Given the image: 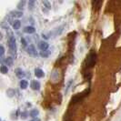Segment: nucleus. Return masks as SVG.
Here are the masks:
<instances>
[{"mask_svg": "<svg viewBox=\"0 0 121 121\" xmlns=\"http://www.w3.org/2000/svg\"><path fill=\"white\" fill-rule=\"evenodd\" d=\"M25 4H26V2H25V1H21V2H19V3H18V5H17L18 10H20V11H21V9H23V8H24Z\"/></svg>", "mask_w": 121, "mask_h": 121, "instance_id": "6ab92c4d", "label": "nucleus"}, {"mask_svg": "<svg viewBox=\"0 0 121 121\" xmlns=\"http://www.w3.org/2000/svg\"><path fill=\"white\" fill-rule=\"evenodd\" d=\"M120 121H121V119H120Z\"/></svg>", "mask_w": 121, "mask_h": 121, "instance_id": "a878e982", "label": "nucleus"}, {"mask_svg": "<svg viewBox=\"0 0 121 121\" xmlns=\"http://www.w3.org/2000/svg\"><path fill=\"white\" fill-rule=\"evenodd\" d=\"M5 63H6L7 66H12L13 65V59L11 57H6L5 59Z\"/></svg>", "mask_w": 121, "mask_h": 121, "instance_id": "f3484780", "label": "nucleus"}, {"mask_svg": "<svg viewBox=\"0 0 121 121\" xmlns=\"http://www.w3.org/2000/svg\"><path fill=\"white\" fill-rule=\"evenodd\" d=\"M35 4H36V2H35L34 0H31V1L28 2V8H29V10H33V9H34Z\"/></svg>", "mask_w": 121, "mask_h": 121, "instance_id": "2eb2a0df", "label": "nucleus"}, {"mask_svg": "<svg viewBox=\"0 0 121 121\" xmlns=\"http://www.w3.org/2000/svg\"><path fill=\"white\" fill-rule=\"evenodd\" d=\"M1 73L2 74H7V72H8V68H7V67L6 66H5V65H3V66H1Z\"/></svg>", "mask_w": 121, "mask_h": 121, "instance_id": "a211bd4d", "label": "nucleus"}, {"mask_svg": "<svg viewBox=\"0 0 121 121\" xmlns=\"http://www.w3.org/2000/svg\"><path fill=\"white\" fill-rule=\"evenodd\" d=\"M26 52H27V54L31 56H37V53H36V50L35 48V47L33 46V45H30L27 49H26Z\"/></svg>", "mask_w": 121, "mask_h": 121, "instance_id": "7ed1b4c3", "label": "nucleus"}, {"mask_svg": "<svg viewBox=\"0 0 121 121\" xmlns=\"http://www.w3.org/2000/svg\"><path fill=\"white\" fill-rule=\"evenodd\" d=\"M35 31L36 29L34 26H26L24 28V32L26 34H33V33H35Z\"/></svg>", "mask_w": 121, "mask_h": 121, "instance_id": "1a4fd4ad", "label": "nucleus"}, {"mask_svg": "<svg viewBox=\"0 0 121 121\" xmlns=\"http://www.w3.org/2000/svg\"><path fill=\"white\" fill-rule=\"evenodd\" d=\"M16 75H17V77L18 78H25V76H26V74L25 72L21 69V68H17L16 69Z\"/></svg>", "mask_w": 121, "mask_h": 121, "instance_id": "0eeeda50", "label": "nucleus"}, {"mask_svg": "<svg viewBox=\"0 0 121 121\" xmlns=\"http://www.w3.org/2000/svg\"><path fill=\"white\" fill-rule=\"evenodd\" d=\"M51 54V52L49 50H45V51H40V56L42 57H48L49 56V55Z\"/></svg>", "mask_w": 121, "mask_h": 121, "instance_id": "4468645a", "label": "nucleus"}, {"mask_svg": "<svg viewBox=\"0 0 121 121\" xmlns=\"http://www.w3.org/2000/svg\"><path fill=\"white\" fill-rule=\"evenodd\" d=\"M30 121H40V119L36 117V118H34V119H32V120H30Z\"/></svg>", "mask_w": 121, "mask_h": 121, "instance_id": "393cba45", "label": "nucleus"}, {"mask_svg": "<svg viewBox=\"0 0 121 121\" xmlns=\"http://www.w3.org/2000/svg\"><path fill=\"white\" fill-rule=\"evenodd\" d=\"M10 15L13 17H21L23 16V12L20 11V10H16V11H12L10 13Z\"/></svg>", "mask_w": 121, "mask_h": 121, "instance_id": "6e6552de", "label": "nucleus"}, {"mask_svg": "<svg viewBox=\"0 0 121 121\" xmlns=\"http://www.w3.org/2000/svg\"><path fill=\"white\" fill-rule=\"evenodd\" d=\"M44 75H45V73H44V71L41 68H36L35 69V76H36V78H41L44 77Z\"/></svg>", "mask_w": 121, "mask_h": 121, "instance_id": "423d86ee", "label": "nucleus"}, {"mask_svg": "<svg viewBox=\"0 0 121 121\" xmlns=\"http://www.w3.org/2000/svg\"><path fill=\"white\" fill-rule=\"evenodd\" d=\"M21 44L23 45V47H26V42L25 38H21Z\"/></svg>", "mask_w": 121, "mask_h": 121, "instance_id": "b1692460", "label": "nucleus"}, {"mask_svg": "<svg viewBox=\"0 0 121 121\" xmlns=\"http://www.w3.org/2000/svg\"><path fill=\"white\" fill-rule=\"evenodd\" d=\"M73 84V80H70L68 83L67 84V88H66V93H67L68 92V90H69V88H70V86H71V85Z\"/></svg>", "mask_w": 121, "mask_h": 121, "instance_id": "412c9836", "label": "nucleus"}, {"mask_svg": "<svg viewBox=\"0 0 121 121\" xmlns=\"http://www.w3.org/2000/svg\"><path fill=\"white\" fill-rule=\"evenodd\" d=\"M6 94H7V96L9 97H12L14 95H15V90H13V89H8V90L6 91Z\"/></svg>", "mask_w": 121, "mask_h": 121, "instance_id": "aec40b11", "label": "nucleus"}, {"mask_svg": "<svg viewBox=\"0 0 121 121\" xmlns=\"http://www.w3.org/2000/svg\"><path fill=\"white\" fill-rule=\"evenodd\" d=\"M29 115H30V117H32L36 118V117L39 115V111H38V109H32L30 111V113H29Z\"/></svg>", "mask_w": 121, "mask_h": 121, "instance_id": "f8f14e48", "label": "nucleus"}, {"mask_svg": "<svg viewBox=\"0 0 121 121\" xmlns=\"http://www.w3.org/2000/svg\"><path fill=\"white\" fill-rule=\"evenodd\" d=\"M43 3V5H44V7H47V9L48 10H49V9H51V4L49 3L48 1H43L42 2Z\"/></svg>", "mask_w": 121, "mask_h": 121, "instance_id": "dca6fc26", "label": "nucleus"}, {"mask_svg": "<svg viewBox=\"0 0 121 121\" xmlns=\"http://www.w3.org/2000/svg\"><path fill=\"white\" fill-rule=\"evenodd\" d=\"M63 28H64V26H62L56 28V29H55V31L53 32V36H58V35H60L61 33H62V31H63Z\"/></svg>", "mask_w": 121, "mask_h": 121, "instance_id": "ddd939ff", "label": "nucleus"}, {"mask_svg": "<svg viewBox=\"0 0 121 121\" xmlns=\"http://www.w3.org/2000/svg\"><path fill=\"white\" fill-rule=\"evenodd\" d=\"M4 54H5V48H4L3 46H1L0 47V56H1V57H3Z\"/></svg>", "mask_w": 121, "mask_h": 121, "instance_id": "4be33fe9", "label": "nucleus"}, {"mask_svg": "<svg viewBox=\"0 0 121 121\" xmlns=\"http://www.w3.org/2000/svg\"><path fill=\"white\" fill-rule=\"evenodd\" d=\"M20 26H21V22L19 20H15L13 23V28L15 30H18L20 28Z\"/></svg>", "mask_w": 121, "mask_h": 121, "instance_id": "9d476101", "label": "nucleus"}, {"mask_svg": "<svg viewBox=\"0 0 121 121\" xmlns=\"http://www.w3.org/2000/svg\"><path fill=\"white\" fill-rule=\"evenodd\" d=\"M20 87H21V89H26L27 86H28V82L26 81V80H25V79H23V80H21L20 81Z\"/></svg>", "mask_w": 121, "mask_h": 121, "instance_id": "9b49d317", "label": "nucleus"}, {"mask_svg": "<svg viewBox=\"0 0 121 121\" xmlns=\"http://www.w3.org/2000/svg\"><path fill=\"white\" fill-rule=\"evenodd\" d=\"M96 57H97V55L95 52H90L89 55H88V56H87V60H86V65H87V67H92L94 65H95V63H96Z\"/></svg>", "mask_w": 121, "mask_h": 121, "instance_id": "f03ea898", "label": "nucleus"}, {"mask_svg": "<svg viewBox=\"0 0 121 121\" xmlns=\"http://www.w3.org/2000/svg\"><path fill=\"white\" fill-rule=\"evenodd\" d=\"M38 47H39V48L41 49V51H45V50H48V43L46 42V41H41V42H39L38 44Z\"/></svg>", "mask_w": 121, "mask_h": 121, "instance_id": "20e7f679", "label": "nucleus"}, {"mask_svg": "<svg viewBox=\"0 0 121 121\" xmlns=\"http://www.w3.org/2000/svg\"><path fill=\"white\" fill-rule=\"evenodd\" d=\"M30 86L33 90H39L40 89V83L36 80H34V81L31 82Z\"/></svg>", "mask_w": 121, "mask_h": 121, "instance_id": "39448f33", "label": "nucleus"}, {"mask_svg": "<svg viewBox=\"0 0 121 121\" xmlns=\"http://www.w3.org/2000/svg\"><path fill=\"white\" fill-rule=\"evenodd\" d=\"M26 117H27V113H26V112H23V113H21V118H22V119H26Z\"/></svg>", "mask_w": 121, "mask_h": 121, "instance_id": "5701e85b", "label": "nucleus"}, {"mask_svg": "<svg viewBox=\"0 0 121 121\" xmlns=\"http://www.w3.org/2000/svg\"><path fill=\"white\" fill-rule=\"evenodd\" d=\"M8 46H9V48L12 51L13 53H16L17 52V41H16V38L15 36H13L12 34H10L8 36Z\"/></svg>", "mask_w": 121, "mask_h": 121, "instance_id": "f257e3e1", "label": "nucleus"}]
</instances>
